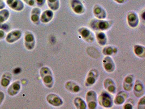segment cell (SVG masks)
<instances>
[{
	"instance_id": "1",
	"label": "cell",
	"mask_w": 145,
	"mask_h": 109,
	"mask_svg": "<svg viewBox=\"0 0 145 109\" xmlns=\"http://www.w3.org/2000/svg\"><path fill=\"white\" fill-rule=\"evenodd\" d=\"M113 21L106 20V19L101 20L98 19H93L90 21L89 27L93 31H108L112 26Z\"/></svg>"
},
{
	"instance_id": "2",
	"label": "cell",
	"mask_w": 145,
	"mask_h": 109,
	"mask_svg": "<svg viewBox=\"0 0 145 109\" xmlns=\"http://www.w3.org/2000/svg\"><path fill=\"white\" fill-rule=\"evenodd\" d=\"M40 75L42 83L48 89H51L54 85V77L51 70L48 67H43L40 70Z\"/></svg>"
},
{
	"instance_id": "3",
	"label": "cell",
	"mask_w": 145,
	"mask_h": 109,
	"mask_svg": "<svg viewBox=\"0 0 145 109\" xmlns=\"http://www.w3.org/2000/svg\"><path fill=\"white\" fill-rule=\"evenodd\" d=\"M97 102L99 105L105 109L112 108L114 100L110 94L107 91H102L97 97Z\"/></svg>"
},
{
	"instance_id": "4",
	"label": "cell",
	"mask_w": 145,
	"mask_h": 109,
	"mask_svg": "<svg viewBox=\"0 0 145 109\" xmlns=\"http://www.w3.org/2000/svg\"><path fill=\"white\" fill-rule=\"evenodd\" d=\"M86 102L88 108L89 109H96L98 105L97 95L93 90L87 92L86 96Z\"/></svg>"
},
{
	"instance_id": "5",
	"label": "cell",
	"mask_w": 145,
	"mask_h": 109,
	"mask_svg": "<svg viewBox=\"0 0 145 109\" xmlns=\"http://www.w3.org/2000/svg\"><path fill=\"white\" fill-rule=\"evenodd\" d=\"M78 32L80 37L87 43H92L94 41L95 37L92 31L89 28L86 27L79 28Z\"/></svg>"
},
{
	"instance_id": "6",
	"label": "cell",
	"mask_w": 145,
	"mask_h": 109,
	"mask_svg": "<svg viewBox=\"0 0 145 109\" xmlns=\"http://www.w3.org/2000/svg\"><path fill=\"white\" fill-rule=\"evenodd\" d=\"M99 77V72L96 69H91L88 73L85 80V85L86 87L92 86L97 81Z\"/></svg>"
},
{
	"instance_id": "7",
	"label": "cell",
	"mask_w": 145,
	"mask_h": 109,
	"mask_svg": "<svg viewBox=\"0 0 145 109\" xmlns=\"http://www.w3.org/2000/svg\"><path fill=\"white\" fill-rule=\"evenodd\" d=\"M34 35L30 31H26L24 35V45L28 50H32L35 46Z\"/></svg>"
},
{
	"instance_id": "8",
	"label": "cell",
	"mask_w": 145,
	"mask_h": 109,
	"mask_svg": "<svg viewBox=\"0 0 145 109\" xmlns=\"http://www.w3.org/2000/svg\"><path fill=\"white\" fill-rule=\"evenodd\" d=\"M102 66L106 72L113 73L116 68L115 63L110 56H106L102 60Z\"/></svg>"
},
{
	"instance_id": "9",
	"label": "cell",
	"mask_w": 145,
	"mask_h": 109,
	"mask_svg": "<svg viewBox=\"0 0 145 109\" xmlns=\"http://www.w3.org/2000/svg\"><path fill=\"white\" fill-rule=\"evenodd\" d=\"M71 9L74 13L80 15L86 12V7L80 0H70Z\"/></svg>"
},
{
	"instance_id": "10",
	"label": "cell",
	"mask_w": 145,
	"mask_h": 109,
	"mask_svg": "<svg viewBox=\"0 0 145 109\" xmlns=\"http://www.w3.org/2000/svg\"><path fill=\"white\" fill-rule=\"evenodd\" d=\"M46 100L49 104L54 107H59L64 103L63 99L55 93H50L47 95Z\"/></svg>"
},
{
	"instance_id": "11",
	"label": "cell",
	"mask_w": 145,
	"mask_h": 109,
	"mask_svg": "<svg viewBox=\"0 0 145 109\" xmlns=\"http://www.w3.org/2000/svg\"><path fill=\"white\" fill-rule=\"evenodd\" d=\"M22 32L20 30H14L9 32L6 36V41L9 44L16 42L21 39Z\"/></svg>"
},
{
	"instance_id": "12",
	"label": "cell",
	"mask_w": 145,
	"mask_h": 109,
	"mask_svg": "<svg viewBox=\"0 0 145 109\" xmlns=\"http://www.w3.org/2000/svg\"><path fill=\"white\" fill-rule=\"evenodd\" d=\"M8 6L16 12H21L24 8L25 5L22 0H6Z\"/></svg>"
},
{
	"instance_id": "13",
	"label": "cell",
	"mask_w": 145,
	"mask_h": 109,
	"mask_svg": "<svg viewBox=\"0 0 145 109\" xmlns=\"http://www.w3.org/2000/svg\"><path fill=\"white\" fill-rule=\"evenodd\" d=\"M127 21L129 26L132 28L138 27L140 22L138 15L134 12H131L128 14Z\"/></svg>"
},
{
	"instance_id": "14",
	"label": "cell",
	"mask_w": 145,
	"mask_h": 109,
	"mask_svg": "<svg viewBox=\"0 0 145 109\" xmlns=\"http://www.w3.org/2000/svg\"><path fill=\"white\" fill-rule=\"evenodd\" d=\"M93 14L96 19H106L107 14L104 8L99 5H95L93 8Z\"/></svg>"
},
{
	"instance_id": "15",
	"label": "cell",
	"mask_w": 145,
	"mask_h": 109,
	"mask_svg": "<svg viewBox=\"0 0 145 109\" xmlns=\"http://www.w3.org/2000/svg\"><path fill=\"white\" fill-rule=\"evenodd\" d=\"M21 89V84L19 80H16L10 84L7 90L8 94L12 97L17 95Z\"/></svg>"
},
{
	"instance_id": "16",
	"label": "cell",
	"mask_w": 145,
	"mask_h": 109,
	"mask_svg": "<svg viewBox=\"0 0 145 109\" xmlns=\"http://www.w3.org/2000/svg\"><path fill=\"white\" fill-rule=\"evenodd\" d=\"M133 89L134 94L135 97L138 98H141L144 95V86L142 82L140 80H137L134 83Z\"/></svg>"
},
{
	"instance_id": "17",
	"label": "cell",
	"mask_w": 145,
	"mask_h": 109,
	"mask_svg": "<svg viewBox=\"0 0 145 109\" xmlns=\"http://www.w3.org/2000/svg\"><path fill=\"white\" fill-rule=\"evenodd\" d=\"M104 87L108 93L112 95H114L116 92V83L112 79L107 78L105 80L103 83Z\"/></svg>"
},
{
	"instance_id": "18",
	"label": "cell",
	"mask_w": 145,
	"mask_h": 109,
	"mask_svg": "<svg viewBox=\"0 0 145 109\" xmlns=\"http://www.w3.org/2000/svg\"><path fill=\"white\" fill-rule=\"evenodd\" d=\"M134 84V77L132 74L126 76L123 83V88L126 92H130L133 89Z\"/></svg>"
},
{
	"instance_id": "19",
	"label": "cell",
	"mask_w": 145,
	"mask_h": 109,
	"mask_svg": "<svg viewBox=\"0 0 145 109\" xmlns=\"http://www.w3.org/2000/svg\"><path fill=\"white\" fill-rule=\"evenodd\" d=\"M53 17V11L51 9H47L41 13L40 21L43 24H47L52 21Z\"/></svg>"
},
{
	"instance_id": "20",
	"label": "cell",
	"mask_w": 145,
	"mask_h": 109,
	"mask_svg": "<svg viewBox=\"0 0 145 109\" xmlns=\"http://www.w3.org/2000/svg\"><path fill=\"white\" fill-rule=\"evenodd\" d=\"M128 94L126 91H120L116 96L114 100V103L117 105H123L128 99Z\"/></svg>"
},
{
	"instance_id": "21",
	"label": "cell",
	"mask_w": 145,
	"mask_h": 109,
	"mask_svg": "<svg viewBox=\"0 0 145 109\" xmlns=\"http://www.w3.org/2000/svg\"><path fill=\"white\" fill-rule=\"evenodd\" d=\"M41 13V9L39 7H35L32 9L31 13V20L35 25L39 24L40 15Z\"/></svg>"
},
{
	"instance_id": "22",
	"label": "cell",
	"mask_w": 145,
	"mask_h": 109,
	"mask_svg": "<svg viewBox=\"0 0 145 109\" xmlns=\"http://www.w3.org/2000/svg\"><path fill=\"white\" fill-rule=\"evenodd\" d=\"M95 38L99 45L105 47L108 38L104 31H96L95 33Z\"/></svg>"
},
{
	"instance_id": "23",
	"label": "cell",
	"mask_w": 145,
	"mask_h": 109,
	"mask_svg": "<svg viewBox=\"0 0 145 109\" xmlns=\"http://www.w3.org/2000/svg\"><path fill=\"white\" fill-rule=\"evenodd\" d=\"M65 87L68 91L73 93H78L80 91V86L77 83L73 81H69L66 82Z\"/></svg>"
},
{
	"instance_id": "24",
	"label": "cell",
	"mask_w": 145,
	"mask_h": 109,
	"mask_svg": "<svg viewBox=\"0 0 145 109\" xmlns=\"http://www.w3.org/2000/svg\"><path fill=\"white\" fill-rule=\"evenodd\" d=\"M12 80V74L10 73H6L3 74L1 77L0 84L5 88H6L9 86Z\"/></svg>"
},
{
	"instance_id": "25",
	"label": "cell",
	"mask_w": 145,
	"mask_h": 109,
	"mask_svg": "<svg viewBox=\"0 0 145 109\" xmlns=\"http://www.w3.org/2000/svg\"><path fill=\"white\" fill-rule=\"evenodd\" d=\"M133 51L135 54L139 58H144L145 57V47L141 45H135L133 47Z\"/></svg>"
},
{
	"instance_id": "26",
	"label": "cell",
	"mask_w": 145,
	"mask_h": 109,
	"mask_svg": "<svg viewBox=\"0 0 145 109\" xmlns=\"http://www.w3.org/2000/svg\"><path fill=\"white\" fill-rule=\"evenodd\" d=\"M73 104L77 109H87V105L86 101H84V100L81 97H76L73 100Z\"/></svg>"
},
{
	"instance_id": "27",
	"label": "cell",
	"mask_w": 145,
	"mask_h": 109,
	"mask_svg": "<svg viewBox=\"0 0 145 109\" xmlns=\"http://www.w3.org/2000/svg\"><path fill=\"white\" fill-rule=\"evenodd\" d=\"M118 52V49L115 47L111 45L105 46L102 50V54L105 56H112L116 54Z\"/></svg>"
},
{
	"instance_id": "28",
	"label": "cell",
	"mask_w": 145,
	"mask_h": 109,
	"mask_svg": "<svg viewBox=\"0 0 145 109\" xmlns=\"http://www.w3.org/2000/svg\"><path fill=\"white\" fill-rule=\"evenodd\" d=\"M10 17V12L7 9L0 10V25L4 24Z\"/></svg>"
},
{
	"instance_id": "29",
	"label": "cell",
	"mask_w": 145,
	"mask_h": 109,
	"mask_svg": "<svg viewBox=\"0 0 145 109\" xmlns=\"http://www.w3.org/2000/svg\"><path fill=\"white\" fill-rule=\"evenodd\" d=\"M48 7L52 11H57L60 8L59 0H46Z\"/></svg>"
},
{
	"instance_id": "30",
	"label": "cell",
	"mask_w": 145,
	"mask_h": 109,
	"mask_svg": "<svg viewBox=\"0 0 145 109\" xmlns=\"http://www.w3.org/2000/svg\"><path fill=\"white\" fill-rule=\"evenodd\" d=\"M87 53H88L89 55H90L93 58H96L99 57V51L96 48H93H93L90 47V48H88L87 49Z\"/></svg>"
},
{
	"instance_id": "31",
	"label": "cell",
	"mask_w": 145,
	"mask_h": 109,
	"mask_svg": "<svg viewBox=\"0 0 145 109\" xmlns=\"http://www.w3.org/2000/svg\"><path fill=\"white\" fill-rule=\"evenodd\" d=\"M134 104V102L133 100L131 99H127L125 103L123 104V109H132L133 108Z\"/></svg>"
},
{
	"instance_id": "32",
	"label": "cell",
	"mask_w": 145,
	"mask_h": 109,
	"mask_svg": "<svg viewBox=\"0 0 145 109\" xmlns=\"http://www.w3.org/2000/svg\"><path fill=\"white\" fill-rule=\"evenodd\" d=\"M138 109H144L145 108V97L144 95L141 97L139 102L138 104Z\"/></svg>"
},
{
	"instance_id": "33",
	"label": "cell",
	"mask_w": 145,
	"mask_h": 109,
	"mask_svg": "<svg viewBox=\"0 0 145 109\" xmlns=\"http://www.w3.org/2000/svg\"><path fill=\"white\" fill-rule=\"evenodd\" d=\"M22 1L30 7H34L36 5L35 0H22Z\"/></svg>"
},
{
	"instance_id": "34",
	"label": "cell",
	"mask_w": 145,
	"mask_h": 109,
	"mask_svg": "<svg viewBox=\"0 0 145 109\" xmlns=\"http://www.w3.org/2000/svg\"><path fill=\"white\" fill-rule=\"evenodd\" d=\"M46 0H35V3L38 7H42L46 3Z\"/></svg>"
},
{
	"instance_id": "35",
	"label": "cell",
	"mask_w": 145,
	"mask_h": 109,
	"mask_svg": "<svg viewBox=\"0 0 145 109\" xmlns=\"http://www.w3.org/2000/svg\"><path fill=\"white\" fill-rule=\"evenodd\" d=\"M6 34L5 32L3 30L0 29V40H2L5 39L6 38Z\"/></svg>"
},
{
	"instance_id": "36",
	"label": "cell",
	"mask_w": 145,
	"mask_h": 109,
	"mask_svg": "<svg viewBox=\"0 0 145 109\" xmlns=\"http://www.w3.org/2000/svg\"><path fill=\"white\" fill-rule=\"evenodd\" d=\"M5 98V95L4 93L2 91H0V106L1 105L3 102L4 101Z\"/></svg>"
},
{
	"instance_id": "37",
	"label": "cell",
	"mask_w": 145,
	"mask_h": 109,
	"mask_svg": "<svg viewBox=\"0 0 145 109\" xmlns=\"http://www.w3.org/2000/svg\"><path fill=\"white\" fill-rule=\"evenodd\" d=\"M6 7L5 3L3 1V0H0V10L5 9Z\"/></svg>"
},
{
	"instance_id": "38",
	"label": "cell",
	"mask_w": 145,
	"mask_h": 109,
	"mask_svg": "<svg viewBox=\"0 0 145 109\" xmlns=\"http://www.w3.org/2000/svg\"><path fill=\"white\" fill-rule=\"evenodd\" d=\"M114 1H115V2H116L117 3H119V4H123V3H125V2H126V1L127 0H113Z\"/></svg>"
}]
</instances>
